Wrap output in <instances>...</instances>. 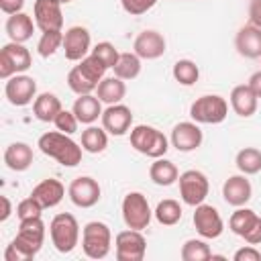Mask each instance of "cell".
I'll list each match as a JSON object with an SVG mask.
<instances>
[{
    "instance_id": "obj_1",
    "label": "cell",
    "mask_w": 261,
    "mask_h": 261,
    "mask_svg": "<svg viewBox=\"0 0 261 261\" xmlns=\"http://www.w3.org/2000/svg\"><path fill=\"white\" fill-rule=\"evenodd\" d=\"M37 147L43 155L55 159L63 167H75L82 161V145L71 139V135H65L61 130H49L39 137Z\"/></svg>"
},
{
    "instance_id": "obj_2",
    "label": "cell",
    "mask_w": 261,
    "mask_h": 261,
    "mask_svg": "<svg viewBox=\"0 0 261 261\" xmlns=\"http://www.w3.org/2000/svg\"><path fill=\"white\" fill-rule=\"evenodd\" d=\"M49 234H51L53 247H55L59 253L67 255V253H71V251L77 247V243H80V224H77V220H75L73 214H69V212H59V214H55V216L51 218V222H49Z\"/></svg>"
},
{
    "instance_id": "obj_3",
    "label": "cell",
    "mask_w": 261,
    "mask_h": 261,
    "mask_svg": "<svg viewBox=\"0 0 261 261\" xmlns=\"http://www.w3.org/2000/svg\"><path fill=\"white\" fill-rule=\"evenodd\" d=\"M130 147L151 159H159V157H165V153L169 149V141L155 126L137 124L130 128Z\"/></svg>"
},
{
    "instance_id": "obj_4",
    "label": "cell",
    "mask_w": 261,
    "mask_h": 261,
    "mask_svg": "<svg viewBox=\"0 0 261 261\" xmlns=\"http://www.w3.org/2000/svg\"><path fill=\"white\" fill-rule=\"evenodd\" d=\"M112 247V232L106 222L92 220L82 228V249L90 259H104Z\"/></svg>"
},
{
    "instance_id": "obj_5",
    "label": "cell",
    "mask_w": 261,
    "mask_h": 261,
    "mask_svg": "<svg viewBox=\"0 0 261 261\" xmlns=\"http://www.w3.org/2000/svg\"><path fill=\"white\" fill-rule=\"evenodd\" d=\"M228 114V102L218 94H204L190 106V116L198 124H220Z\"/></svg>"
},
{
    "instance_id": "obj_6",
    "label": "cell",
    "mask_w": 261,
    "mask_h": 261,
    "mask_svg": "<svg viewBox=\"0 0 261 261\" xmlns=\"http://www.w3.org/2000/svg\"><path fill=\"white\" fill-rule=\"evenodd\" d=\"M120 212H122V220H124L126 228H135V230L147 228L151 218H153V210L149 206V200L141 192H128L122 198Z\"/></svg>"
},
{
    "instance_id": "obj_7",
    "label": "cell",
    "mask_w": 261,
    "mask_h": 261,
    "mask_svg": "<svg viewBox=\"0 0 261 261\" xmlns=\"http://www.w3.org/2000/svg\"><path fill=\"white\" fill-rule=\"evenodd\" d=\"M33 65L31 51L24 47V43H6L0 49V77L8 80L16 73H24Z\"/></svg>"
},
{
    "instance_id": "obj_8",
    "label": "cell",
    "mask_w": 261,
    "mask_h": 261,
    "mask_svg": "<svg viewBox=\"0 0 261 261\" xmlns=\"http://www.w3.org/2000/svg\"><path fill=\"white\" fill-rule=\"evenodd\" d=\"M177 181H179V198L184 200V204L194 206V208L198 204H202L210 192L208 177L200 169H188V171L179 173Z\"/></svg>"
},
{
    "instance_id": "obj_9",
    "label": "cell",
    "mask_w": 261,
    "mask_h": 261,
    "mask_svg": "<svg viewBox=\"0 0 261 261\" xmlns=\"http://www.w3.org/2000/svg\"><path fill=\"white\" fill-rule=\"evenodd\" d=\"M114 249H116L118 261H143V257L147 253V239L143 237L141 230L126 228L116 234Z\"/></svg>"
},
{
    "instance_id": "obj_10",
    "label": "cell",
    "mask_w": 261,
    "mask_h": 261,
    "mask_svg": "<svg viewBox=\"0 0 261 261\" xmlns=\"http://www.w3.org/2000/svg\"><path fill=\"white\" fill-rule=\"evenodd\" d=\"M4 96L12 106H29L37 98V80L27 73H16L6 80Z\"/></svg>"
},
{
    "instance_id": "obj_11",
    "label": "cell",
    "mask_w": 261,
    "mask_h": 261,
    "mask_svg": "<svg viewBox=\"0 0 261 261\" xmlns=\"http://www.w3.org/2000/svg\"><path fill=\"white\" fill-rule=\"evenodd\" d=\"M67 196H69L73 206H77V208H92V206H96L100 202L102 188H100V184L94 177L80 175V177L71 179V184L67 188Z\"/></svg>"
},
{
    "instance_id": "obj_12",
    "label": "cell",
    "mask_w": 261,
    "mask_h": 261,
    "mask_svg": "<svg viewBox=\"0 0 261 261\" xmlns=\"http://www.w3.org/2000/svg\"><path fill=\"white\" fill-rule=\"evenodd\" d=\"M194 226H196V232L202 237V239H218L224 230V220L220 216V212L210 206V204H198L196 210H194Z\"/></svg>"
},
{
    "instance_id": "obj_13",
    "label": "cell",
    "mask_w": 261,
    "mask_h": 261,
    "mask_svg": "<svg viewBox=\"0 0 261 261\" xmlns=\"http://www.w3.org/2000/svg\"><path fill=\"white\" fill-rule=\"evenodd\" d=\"M63 53H65V59L69 61H82L86 55L92 53V37H90V31L82 24H75V27H69L65 33H63Z\"/></svg>"
},
{
    "instance_id": "obj_14",
    "label": "cell",
    "mask_w": 261,
    "mask_h": 261,
    "mask_svg": "<svg viewBox=\"0 0 261 261\" xmlns=\"http://www.w3.org/2000/svg\"><path fill=\"white\" fill-rule=\"evenodd\" d=\"M33 18L41 33L47 31H61L63 27V12L59 0H35Z\"/></svg>"
},
{
    "instance_id": "obj_15",
    "label": "cell",
    "mask_w": 261,
    "mask_h": 261,
    "mask_svg": "<svg viewBox=\"0 0 261 261\" xmlns=\"http://www.w3.org/2000/svg\"><path fill=\"white\" fill-rule=\"evenodd\" d=\"M171 145L181 151V153H190V151H196L202 141H204V135H202V128L198 122L194 120H184V122H177L173 128H171V137H169Z\"/></svg>"
},
{
    "instance_id": "obj_16",
    "label": "cell",
    "mask_w": 261,
    "mask_h": 261,
    "mask_svg": "<svg viewBox=\"0 0 261 261\" xmlns=\"http://www.w3.org/2000/svg\"><path fill=\"white\" fill-rule=\"evenodd\" d=\"M100 120H102V126L106 128L108 135L122 137V135H126V133L130 130L133 112H130L128 106H124L122 102H118V104H110V106L102 112Z\"/></svg>"
},
{
    "instance_id": "obj_17",
    "label": "cell",
    "mask_w": 261,
    "mask_h": 261,
    "mask_svg": "<svg viewBox=\"0 0 261 261\" xmlns=\"http://www.w3.org/2000/svg\"><path fill=\"white\" fill-rule=\"evenodd\" d=\"M167 49V41L165 37L159 33V31H153V29H147L143 33H139L135 37V43H133V51L141 57V59H159Z\"/></svg>"
},
{
    "instance_id": "obj_18",
    "label": "cell",
    "mask_w": 261,
    "mask_h": 261,
    "mask_svg": "<svg viewBox=\"0 0 261 261\" xmlns=\"http://www.w3.org/2000/svg\"><path fill=\"white\" fill-rule=\"evenodd\" d=\"M253 196V186L251 181L247 179L245 173H237V175H230L224 184H222V198L226 204L239 208V206H245Z\"/></svg>"
},
{
    "instance_id": "obj_19",
    "label": "cell",
    "mask_w": 261,
    "mask_h": 261,
    "mask_svg": "<svg viewBox=\"0 0 261 261\" xmlns=\"http://www.w3.org/2000/svg\"><path fill=\"white\" fill-rule=\"evenodd\" d=\"M234 49L245 59H259L261 57V29L255 24H245L234 35Z\"/></svg>"
},
{
    "instance_id": "obj_20",
    "label": "cell",
    "mask_w": 261,
    "mask_h": 261,
    "mask_svg": "<svg viewBox=\"0 0 261 261\" xmlns=\"http://www.w3.org/2000/svg\"><path fill=\"white\" fill-rule=\"evenodd\" d=\"M31 196H33L45 210H47V208H55V206L63 200V196H65V186H63L59 179L47 177V179L39 181V184L33 188Z\"/></svg>"
},
{
    "instance_id": "obj_21",
    "label": "cell",
    "mask_w": 261,
    "mask_h": 261,
    "mask_svg": "<svg viewBox=\"0 0 261 261\" xmlns=\"http://www.w3.org/2000/svg\"><path fill=\"white\" fill-rule=\"evenodd\" d=\"M16 239L22 241L35 253H39L41 247H43V241H45V222H43V218L35 216V218L20 220L18 230H16Z\"/></svg>"
},
{
    "instance_id": "obj_22",
    "label": "cell",
    "mask_w": 261,
    "mask_h": 261,
    "mask_svg": "<svg viewBox=\"0 0 261 261\" xmlns=\"http://www.w3.org/2000/svg\"><path fill=\"white\" fill-rule=\"evenodd\" d=\"M257 106H259V98L249 88V84H241V86H234L230 90V108L241 118L253 116L257 112Z\"/></svg>"
},
{
    "instance_id": "obj_23",
    "label": "cell",
    "mask_w": 261,
    "mask_h": 261,
    "mask_svg": "<svg viewBox=\"0 0 261 261\" xmlns=\"http://www.w3.org/2000/svg\"><path fill=\"white\" fill-rule=\"evenodd\" d=\"M35 18H31L27 12H16V14H10L6 18V24H4V31L8 35L10 41L14 43H27L31 37H33V31H35Z\"/></svg>"
},
{
    "instance_id": "obj_24",
    "label": "cell",
    "mask_w": 261,
    "mask_h": 261,
    "mask_svg": "<svg viewBox=\"0 0 261 261\" xmlns=\"http://www.w3.org/2000/svg\"><path fill=\"white\" fill-rule=\"evenodd\" d=\"M4 163L12 171H27L33 165V147L22 141L10 143L4 149Z\"/></svg>"
},
{
    "instance_id": "obj_25",
    "label": "cell",
    "mask_w": 261,
    "mask_h": 261,
    "mask_svg": "<svg viewBox=\"0 0 261 261\" xmlns=\"http://www.w3.org/2000/svg\"><path fill=\"white\" fill-rule=\"evenodd\" d=\"M71 110H73V114L77 116V120L82 124H94L102 116V112H104L100 98L94 96V94H82V96H77Z\"/></svg>"
},
{
    "instance_id": "obj_26",
    "label": "cell",
    "mask_w": 261,
    "mask_h": 261,
    "mask_svg": "<svg viewBox=\"0 0 261 261\" xmlns=\"http://www.w3.org/2000/svg\"><path fill=\"white\" fill-rule=\"evenodd\" d=\"M61 100L53 94V92H43L37 94L35 102H33V114L37 120L41 122H53L55 116L61 112Z\"/></svg>"
},
{
    "instance_id": "obj_27",
    "label": "cell",
    "mask_w": 261,
    "mask_h": 261,
    "mask_svg": "<svg viewBox=\"0 0 261 261\" xmlns=\"http://www.w3.org/2000/svg\"><path fill=\"white\" fill-rule=\"evenodd\" d=\"M149 177L155 186H161V188H167L171 184L177 181L179 177V171L175 167L173 161L165 159V157H159V159H153L151 167H149Z\"/></svg>"
},
{
    "instance_id": "obj_28",
    "label": "cell",
    "mask_w": 261,
    "mask_h": 261,
    "mask_svg": "<svg viewBox=\"0 0 261 261\" xmlns=\"http://www.w3.org/2000/svg\"><path fill=\"white\" fill-rule=\"evenodd\" d=\"M124 94H126V84H124V80H120V77H116V75L104 77V80L98 84V88H96V96L100 98V102H104V104H108V106L122 102Z\"/></svg>"
},
{
    "instance_id": "obj_29",
    "label": "cell",
    "mask_w": 261,
    "mask_h": 261,
    "mask_svg": "<svg viewBox=\"0 0 261 261\" xmlns=\"http://www.w3.org/2000/svg\"><path fill=\"white\" fill-rule=\"evenodd\" d=\"M80 145H82V149H84L86 153H92V155L102 153V151L108 147V133H106V128H104V126L100 128V126L88 124V128L82 130V141H80Z\"/></svg>"
},
{
    "instance_id": "obj_30",
    "label": "cell",
    "mask_w": 261,
    "mask_h": 261,
    "mask_svg": "<svg viewBox=\"0 0 261 261\" xmlns=\"http://www.w3.org/2000/svg\"><path fill=\"white\" fill-rule=\"evenodd\" d=\"M257 218H259V214H257L255 210L245 208V206H239V208L230 214V218H228V228H230L237 237L243 239V237L253 228V224L257 222Z\"/></svg>"
},
{
    "instance_id": "obj_31",
    "label": "cell",
    "mask_w": 261,
    "mask_h": 261,
    "mask_svg": "<svg viewBox=\"0 0 261 261\" xmlns=\"http://www.w3.org/2000/svg\"><path fill=\"white\" fill-rule=\"evenodd\" d=\"M153 216H155V220H157L159 224H163V226H173V224H177V222L181 220V206H179L177 200L165 198V200H161V202L155 206Z\"/></svg>"
},
{
    "instance_id": "obj_32",
    "label": "cell",
    "mask_w": 261,
    "mask_h": 261,
    "mask_svg": "<svg viewBox=\"0 0 261 261\" xmlns=\"http://www.w3.org/2000/svg\"><path fill=\"white\" fill-rule=\"evenodd\" d=\"M237 169L245 175H255L261 171V151L257 147H245L234 157Z\"/></svg>"
},
{
    "instance_id": "obj_33",
    "label": "cell",
    "mask_w": 261,
    "mask_h": 261,
    "mask_svg": "<svg viewBox=\"0 0 261 261\" xmlns=\"http://www.w3.org/2000/svg\"><path fill=\"white\" fill-rule=\"evenodd\" d=\"M141 61H143V59H141L135 51H133V53H120L116 65L112 67V69H114V75L120 77V80H124V82L135 80V77L141 73Z\"/></svg>"
},
{
    "instance_id": "obj_34",
    "label": "cell",
    "mask_w": 261,
    "mask_h": 261,
    "mask_svg": "<svg viewBox=\"0 0 261 261\" xmlns=\"http://www.w3.org/2000/svg\"><path fill=\"white\" fill-rule=\"evenodd\" d=\"M171 73H173V80L177 84H181V86H194L198 82V77H200V67L192 59H177L173 63Z\"/></svg>"
},
{
    "instance_id": "obj_35",
    "label": "cell",
    "mask_w": 261,
    "mask_h": 261,
    "mask_svg": "<svg viewBox=\"0 0 261 261\" xmlns=\"http://www.w3.org/2000/svg\"><path fill=\"white\" fill-rule=\"evenodd\" d=\"M179 255L184 261H208V259H212V251L204 239H188L181 245Z\"/></svg>"
},
{
    "instance_id": "obj_36",
    "label": "cell",
    "mask_w": 261,
    "mask_h": 261,
    "mask_svg": "<svg viewBox=\"0 0 261 261\" xmlns=\"http://www.w3.org/2000/svg\"><path fill=\"white\" fill-rule=\"evenodd\" d=\"M77 69L92 82V84H96V88H98V84L104 80V73H106V65L96 57V55H86L82 61H77Z\"/></svg>"
},
{
    "instance_id": "obj_37",
    "label": "cell",
    "mask_w": 261,
    "mask_h": 261,
    "mask_svg": "<svg viewBox=\"0 0 261 261\" xmlns=\"http://www.w3.org/2000/svg\"><path fill=\"white\" fill-rule=\"evenodd\" d=\"M63 47V31H47V33H41V39L37 43V53L47 59L51 55L57 53V49Z\"/></svg>"
},
{
    "instance_id": "obj_38",
    "label": "cell",
    "mask_w": 261,
    "mask_h": 261,
    "mask_svg": "<svg viewBox=\"0 0 261 261\" xmlns=\"http://www.w3.org/2000/svg\"><path fill=\"white\" fill-rule=\"evenodd\" d=\"M67 86H69V90H71L73 94H77V96H82V94H92V92L96 90V84H92V82L77 69V65H73V67L69 69V73H67Z\"/></svg>"
},
{
    "instance_id": "obj_39",
    "label": "cell",
    "mask_w": 261,
    "mask_h": 261,
    "mask_svg": "<svg viewBox=\"0 0 261 261\" xmlns=\"http://www.w3.org/2000/svg\"><path fill=\"white\" fill-rule=\"evenodd\" d=\"M35 251H31L22 241H18L16 237L6 245L4 249V261H31L35 259Z\"/></svg>"
},
{
    "instance_id": "obj_40",
    "label": "cell",
    "mask_w": 261,
    "mask_h": 261,
    "mask_svg": "<svg viewBox=\"0 0 261 261\" xmlns=\"http://www.w3.org/2000/svg\"><path fill=\"white\" fill-rule=\"evenodd\" d=\"M92 55H96V57L110 69V67L116 65V61H118V57H120V51H118L110 41H100V43L94 45Z\"/></svg>"
},
{
    "instance_id": "obj_41",
    "label": "cell",
    "mask_w": 261,
    "mask_h": 261,
    "mask_svg": "<svg viewBox=\"0 0 261 261\" xmlns=\"http://www.w3.org/2000/svg\"><path fill=\"white\" fill-rule=\"evenodd\" d=\"M53 124H55L57 130H61V133H65V135H73V133L77 130L80 120H77V116L73 114V110H65V108H61V112L55 116Z\"/></svg>"
},
{
    "instance_id": "obj_42",
    "label": "cell",
    "mask_w": 261,
    "mask_h": 261,
    "mask_svg": "<svg viewBox=\"0 0 261 261\" xmlns=\"http://www.w3.org/2000/svg\"><path fill=\"white\" fill-rule=\"evenodd\" d=\"M43 210H45V208H43L33 196H29V198H24V200L18 202V206H16V216H18V220L35 218V216H41Z\"/></svg>"
},
{
    "instance_id": "obj_43",
    "label": "cell",
    "mask_w": 261,
    "mask_h": 261,
    "mask_svg": "<svg viewBox=\"0 0 261 261\" xmlns=\"http://www.w3.org/2000/svg\"><path fill=\"white\" fill-rule=\"evenodd\" d=\"M155 4H157V0H120L122 10L130 16H141V14L149 12Z\"/></svg>"
},
{
    "instance_id": "obj_44",
    "label": "cell",
    "mask_w": 261,
    "mask_h": 261,
    "mask_svg": "<svg viewBox=\"0 0 261 261\" xmlns=\"http://www.w3.org/2000/svg\"><path fill=\"white\" fill-rule=\"evenodd\" d=\"M232 259L234 261H261V251H257L255 245H247V247H241L239 251H234Z\"/></svg>"
},
{
    "instance_id": "obj_45",
    "label": "cell",
    "mask_w": 261,
    "mask_h": 261,
    "mask_svg": "<svg viewBox=\"0 0 261 261\" xmlns=\"http://www.w3.org/2000/svg\"><path fill=\"white\" fill-rule=\"evenodd\" d=\"M22 6H24V0H0V10L8 16L22 12Z\"/></svg>"
},
{
    "instance_id": "obj_46",
    "label": "cell",
    "mask_w": 261,
    "mask_h": 261,
    "mask_svg": "<svg viewBox=\"0 0 261 261\" xmlns=\"http://www.w3.org/2000/svg\"><path fill=\"white\" fill-rule=\"evenodd\" d=\"M243 239H245V243H249V245H261V216L257 218V222L253 224V228H251Z\"/></svg>"
},
{
    "instance_id": "obj_47",
    "label": "cell",
    "mask_w": 261,
    "mask_h": 261,
    "mask_svg": "<svg viewBox=\"0 0 261 261\" xmlns=\"http://www.w3.org/2000/svg\"><path fill=\"white\" fill-rule=\"evenodd\" d=\"M249 20H251V24L261 29V0H251V4H249Z\"/></svg>"
},
{
    "instance_id": "obj_48",
    "label": "cell",
    "mask_w": 261,
    "mask_h": 261,
    "mask_svg": "<svg viewBox=\"0 0 261 261\" xmlns=\"http://www.w3.org/2000/svg\"><path fill=\"white\" fill-rule=\"evenodd\" d=\"M249 88L255 92V96L257 98H261V69L259 71H255V73H251V77H249Z\"/></svg>"
},
{
    "instance_id": "obj_49",
    "label": "cell",
    "mask_w": 261,
    "mask_h": 261,
    "mask_svg": "<svg viewBox=\"0 0 261 261\" xmlns=\"http://www.w3.org/2000/svg\"><path fill=\"white\" fill-rule=\"evenodd\" d=\"M0 202H2V214H0V222H6V220H8V216L12 214V206H10L8 196H0Z\"/></svg>"
},
{
    "instance_id": "obj_50",
    "label": "cell",
    "mask_w": 261,
    "mask_h": 261,
    "mask_svg": "<svg viewBox=\"0 0 261 261\" xmlns=\"http://www.w3.org/2000/svg\"><path fill=\"white\" fill-rule=\"evenodd\" d=\"M59 2H61V4H69L71 0H59Z\"/></svg>"
}]
</instances>
